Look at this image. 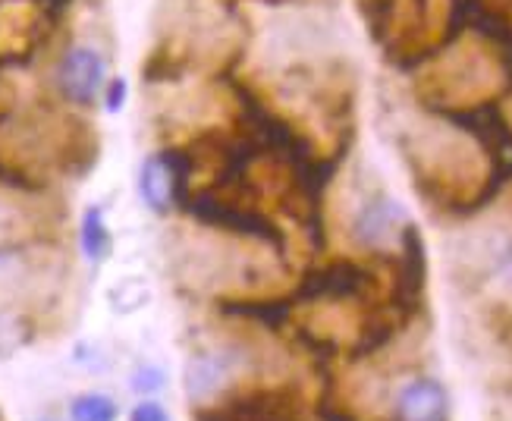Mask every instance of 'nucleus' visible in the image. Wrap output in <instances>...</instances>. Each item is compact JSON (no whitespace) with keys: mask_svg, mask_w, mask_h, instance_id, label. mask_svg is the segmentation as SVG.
Segmentation results:
<instances>
[{"mask_svg":"<svg viewBox=\"0 0 512 421\" xmlns=\"http://www.w3.org/2000/svg\"><path fill=\"white\" fill-rule=\"evenodd\" d=\"M183 211H189L198 224H205L211 230H224L242 239H255L271 246L277 255H286V236L283 230L274 224L271 217L261 214L255 205H239L236 198L227 195H217L211 189L205 192H195L183 202Z\"/></svg>","mask_w":512,"mask_h":421,"instance_id":"1","label":"nucleus"},{"mask_svg":"<svg viewBox=\"0 0 512 421\" xmlns=\"http://www.w3.org/2000/svg\"><path fill=\"white\" fill-rule=\"evenodd\" d=\"M359 13L368 26V35L377 44H387L396 26V13H399V0H359Z\"/></svg>","mask_w":512,"mask_h":421,"instance_id":"14","label":"nucleus"},{"mask_svg":"<svg viewBox=\"0 0 512 421\" xmlns=\"http://www.w3.org/2000/svg\"><path fill=\"white\" fill-rule=\"evenodd\" d=\"M425 277H428V255H425V239H421L418 227L409 224L399 233V258L393 261V290L387 308L399 321H412L421 308V296H425Z\"/></svg>","mask_w":512,"mask_h":421,"instance_id":"3","label":"nucleus"},{"mask_svg":"<svg viewBox=\"0 0 512 421\" xmlns=\"http://www.w3.org/2000/svg\"><path fill=\"white\" fill-rule=\"evenodd\" d=\"M409 224L406 208L393 202V198H374L368 202L352 220V239L359 242L362 249L384 255L393 242H399V233Z\"/></svg>","mask_w":512,"mask_h":421,"instance_id":"7","label":"nucleus"},{"mask_svg":"<svg viewBox=\"0 0 512 421\" xmlns=\"http://www.w3.org/2000/svg\"><path fill=\"white\" fill-rule=\"evenodd\" d=\"M437 114L447 120L453 129L472 136L484 151L491 164H509L512 154V126L503 114L497 98H487L469 107H437Z\"/></svg>","mask_w":512,"mask_h":421,"instance_id":"4","label":"nucleus"},{"mask_svg":"<svg viewBox=\"0 0 512 421\" xmlns=\"http://www.w3.org/2000/svg\"><path fill=\"white\" fill-rule=\"evenodd\" d=\"M261 4H286V0H261Z\"/></svg>","mask_w":512,"mask_h":421,"instance_id":"21","label":"nucleus"},{"mask_svg":"<svg viewBox=\"0 0 512 421\" xmlns=\"http://www.w3.org/2000/svg\"><path fill=\"white\" fill-rule=\"evenodd\" d=\"M227 374H230V362L224 356H211V352L195 356L186 368V393L192 400H208V396H214L224 387Z\"/></svg>","mask_w":512,"mask_h":421,"instance_id":"12","label":"nucleus"},{"mask_svg":"<svg viewBox=\"0 0 512 421\" xmlns=\"http://www.w3.org/2000/svg\"><path fill=\"white\" fill-rule=\"evenodd\" d=\"M377 290V277L371 268L349 258H337L330 264H321V268L305 271V277L299 280L293 302H321V299H355V302H368Z\"/></svg>","mask_w":512,"mask_h":421,"instance_id":"2","label":"nucleus"},{"mask_svg":"<svg viewBox=\"0 0 512 421\" xmlns=\"http://www.w3.org/2000/svg\"><path fill=\"white\" fill-rule=\"evenodd\" d=\"M393 421H450V393L434 378H415L396 393Z\"/></svg>","mask_w":512,"mask_h":421,"instance_id":"8","label":"nucleus"},{"mask_svg":"<svg viewBox=\"0 0 512 421\" xmlns=\"http://www.w3.org/2000/svg\"><path fill=\"white\" fill-rule=\"evenodd\" d=\"M315 412H318V418H321V421H359L352 412H346V409H340L337 403H333L327 393L321 396V403H318V409H315Z\"/></svg>","mask_w":512,"mask_h":421,"instance_id":"18","label":"nucleus"},{"mask_svg":"<svg viewBox=\"0 0 512 421\" xmlns=\"http://www.w3.org/2000/svg\"><path fill=\"white\" fill-rule=\"evenodd\" d=\"M107 85V63L92 44H70L57 63L60 95L76 107H92Z\"/></svg>","mask_w":512,"mask_h":421,"instance_id":"6","label":"nucleus"},{"mask_svg":"<svg viewBox=\"0 0 512 421\" xmlns=\"http://www.w3.org/2000/svg\"><path fill=\"white\" fill-rule=\"evenodd\" d=\"M79 242H82V255L92 264H101L110 255V249H114V239H110V230L104 224V211L101 208H88L82 214Z\"/></svg>","mask_w":512,"mask_h":421,"instance_id":"13","label":"nucleus"},{"mask_svg":"<svg viewBox=\"0 0 512 421\" xmlns=\"http://www.w3.org/2000/svg\"><path fill=\"white\" fill-rule=\"evenodd\" d=\"M70 415L73 421H117L120 409L104 393H85L70 406Z\"/></svg>","mask_w":512,"mask_h":421,"instance_id":"15","label":"nucleus"},{"mask_svg":"<svg viewBox=\"0 0 512 421\" xmlns=\"http://www.w3.org/2000/svg\"><path fill=\"white\" fill-rule=\"evenodd\" d=\"M164 387V371L158 365H145L132 374V390L136 393H154Z\"/></svg>","mask_w":512,"mask_h":421,"instance_id":"16","label":"nucleus"},{"mask_svg":"<svg viewBox=\"0 0 512 421\" xmlns=\"http://www.w3.org/2000/svg\"><path fill=\"white\" fill-rule=\"evenodd\" d=\"M35 4H38V7H44V10H48V13H54V16H57V13H63L66 7H70L73 0H35Z\"/></svg>","mask_w":512,"mask_h":421,"instance_id":"20","label":"nucleus"},{"mask_svg":"<svg viewBox=\"0 0 512 421\" xmlns=\"http://www.w3.org/2000/svg\"><path fill=\"white\" fill-rule=\"evenodd\" d=\"M129 421H170V418H167V412L158 403L145 400V403H139L136 409H132Z\"/></svg>","mask_w":512,"mask_h":421,"instance_id":"19","label":"nucleus"},{"mask_svg":"<svg viewBox=\"0 0 512 421\" xmlns=\"http://www.w3.org/2000/svg\"><path fill=\"white\" fill-rule=\"evenodd\" d=\"M224 315H233V318H252L258 321L261 327H283L289 321V315H293V296L289 299H224L217 305Z\"/></svg>","mask_w":512,"mask_h":421,"instance_id":"11","label":"nucleus"},{"mask_svg":"<svg viewBox=\"0 0 512 421\" xmlns=\"http://www.w3.org/2000/svg\"><path fill=\"white\" fill-rule=\"evenodd\" d=\"M195 421H299V393L293 387L242 393L217 409H198Z\"/></svg>","mask_w":512,"mask_h":421,"instance_id":"5","label":"nucleus"},{"mask_svg":"<svg viewBox=\"0 0 512 421\" xmlns=\"http://www.w3.org/2000/svg\"><path fill=\"white\" fill-rule=\"evenodd\" d=\"M126 92H129V85H126V79H110L107 85H104V107L110 110V114H117V110L126 104Z\"/></svg>","mask_w":512,"mask_h":421,"instance_id":"17","label":"nucleus"},{"mask_svg":"<svg viewBox=\"0 0 512 421\" xmlns=\"http://www.w3.org/2000/svg\"><path fill=\"white\" fill-rule=\"evenodd\" d=\"M399 321L387 305H377L368 312V318L362 321L359 327V337H355L352 349H349V359L352 362H362L368 356H374V352H381L393 337H396V330H399Z\"/></svg>","mask_w":512,"mask_h":421,"instance_id":"10","label":"nucleus"},{"mask_svg":"<svg viewBox=\"0 0 512 421\" xmlns=\"http://www.w3.org/2000/svg\"><path fill=\"white\" fill-rule=\"evenodd\" d=\"M139 192H142V202L154 214H167L170 208H176V176H173V167L167 164L164 154H151V158L142 164Z\"/></svg>","mask_w":512,"mask_h":421,"instance_id":"9","label":"nucleus"}]
</instances>
